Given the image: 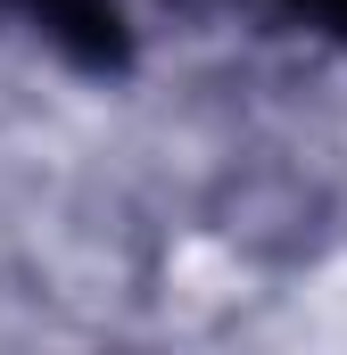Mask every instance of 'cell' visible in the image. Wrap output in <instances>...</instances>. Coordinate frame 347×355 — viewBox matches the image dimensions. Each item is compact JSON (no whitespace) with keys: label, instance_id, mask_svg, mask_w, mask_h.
<instances>
[{"label":"cell","instance_id":"2","mask_svg":"<svg viewBox=\"0 0 347 355\" xmlns=\"http://www.w3.org/2000/svg\"><path fill=\"white\" fill-rule=\"evenodd\" d=\"M289 8H306V17H323L331 33H347V0H289Z\"/></svg>","mask_w":347,"mask_h":355},{"label":"cell","instance_id":"1","mask_svg":"<svg viewBox=\"0 0 347 355\" xmlns=\"http://www.w3.org/2000/svg\"><path fill=\"white\" fill-rule=\"evenodd\" d=\"M17 8L75 67H91V75H116L124 67V17H116V0H17Z\"/></svg>","mask_w":347,"mask_h":355}]
</instances>
